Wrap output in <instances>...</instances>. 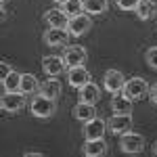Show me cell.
<instances>
[{"mask_svg": "<svg viewBox=\"0 0 157 157\" xmlns=\"http://www.w3.org/2000/svg\"><path fill=\"white\" fill-rule=\"evenodd\" d=\"M6 2H9V0H2V6H6Z\"/></svg>", "mask_w": 157, "mask_h": 157, "instance_id": "30", "label": "cell"}, {"mask_svg": "<svg viewBox=\"0 0 157 157\" xmlns=\"http://www.w3.org/2000/svg\"><path fill=\"white\" fill-rule=\"evenodd\" d=\"M124 84H126V78H124V73L120 69H109V71H105L103 86H105V90H109L111 94L121 92L124 90Z\"/></svg>", "mask_w": 157, "mask_h": 157, "instance_id": "9", "label": "cell"}, {"mask_svg": "<svg viewBox=\"0 0 157 157\" xmlns=\"http://www.w3.org/2000/svg\"><path fill=\"white\" fill-rule=\"evenodd\" d=\"M40 92L44 94V97H48V98H59L61 94V82L57 80V78H52V75H48V80H44L42 84H40Z\"/></svg>", "mask_w": 157, "mask_h": 157, "instance_id": "18", "label": "cell"}, {"mask_svg": "<svg viewBox=\"0 0 157 157\" xmlns=\"http://www.w3.org/2000/svg\"><path fill=\"white\" fill-rule=\"evenodd\" d=\"M67 21L69 17L63 9H50L44 13V23H48V27H67Z\"/></svg>", "mask_w": 157, "mask_h": 157, "instance_id": "15", "label": "cell"}, {"mask_svg": "<svg viewBox=\"0 0 157 157\" xmlns=\"http://www.w3.org/2000/svg\"><path fill=\"white\" fill-rule=\"evenodd\" d=\"M145 59H147V65L151 69H157V46H151V48L147 50Z\"/></svg>", "mask_w": 157, "mask_h": 157, "instance_id": "24", "label": "cell"}, {"mask_svg": "<svg viewBox=\"0 0 157 157\" xmlns=\"http://www.w3.org/2000/svg\"><path fill=\"white\" fill-rule=\"evenodd\" d=\"M65 69H67L65 59H61V57H57V55H48V57L42 59V71L46 73V75L57 78V75H61V73H65Z\"/></svg>", "mask_w": 157, "mask_h": 157, "instance_id": "10", "label": "cell"}, {"mask_svg": "<svg viewBox=\"0 0 157 157\" xmlns=\"http://www.w3.org/2000/svg\"><path fill=\"white\" fill-rule=\"evenodd\" d=\"M29 111L40 117V120H46V117H52L55 115V111H57V103H55V98H48L44 97L42 92H38L34 94V98L29 101Z\"/></svg>", "mask_w": 157, "mask_h": 157, "instance_id": "1", "label": "cell"}, {"mask_svg": "<svg viewBox=\"0 0 157 157\" xmlns=\"http://www.w3.org/2000/svg\"><path fill=\"white\" fill-rule=\"evenodd\" d=\"M63 59L67 63V67H78V65H84L88 59V50L80 44H71L63 50Z\"/></svg>", "mask_w": 157, "mask_h": 157, "instance_id": "6", "label": "cell"}, {"mask_svg": "<svg viewBox=\"0 0 157 157\" xmlns=\"http://www.w3.org/2000/svg\"><path fill=\"white\" fill-rule=\"evenodd\" d=\"M90 27H92V19H90L88 13H80L75 17H69V21H67V32L75 38H80V36H84L86 32H90Z\"/></svg>", "mask_w": 157, "mask_h": 157, "instance_id": "5", "label": "cell"}, {"mask_svg": "<svg viewBox=\"0 0 157 157\" xmlns=\"http://www.w3.org/2000/svg\"><path fill=\"white\" fill-rule=\"evenodd\" d=\"M67 82H69V86H73V88H82V86H86L88 82H90V71L86 69L84 65H78V67H69L67 69Z\"/></svg>", "mask_w": 157, "mask_h": 157, "instance_id": "11", "label": "cell"}, {"mask_svg": "<svg viewBox=\"0 0 157 157\" xmlns=\"http://www.w3.org/2000/svg\"><path fill=\"white\" fill-rule=\"evenodd\" d=\"M0 80H4V78H6V75H9V73L13 71V67L11 65H9V63H6V61H2V65H0Z\"/></svg>", "mask_w": 157, "mask_h": 157, "instance_id": "26", "label": "cell"}, {"mask_svg": "<svg viewBox=\"0 0 157 157\" xmlns=\"http://www.w3.org/2000/svg\"><path fill=\"white\" fill-rule=\"evenodd\" d=\"M69 36L71 34L67 32V27H48L44 32V42L48 46H65Z\"/></svg>", "mask_w": 157, "mask_h": 157, "instance_id": "12", "label": "cell"}, {"mask_svg": "<svg viewBox=\"0 0 157 157\" xmlns=\"http://www.w3.org/2000/svg\"><path fill=\"white\" fill-rule=\"evenodd\" d=\"M0 105L6 113H17L27 105V94L21 90H4V94L0 98Z\"/></svg>", "mask_w": 157, "mask_h": 157, "instance_id": "2", "label": "cell"}, {"mask_svg": "<svg viewBox=\"0 0 157 157\" xmlns=\"http://www.w3.org/2000/svg\"><path fill=\"white\" fill-rule=\"evenodd\" d=\"M120 149L124 151V153H130V155H134V153H140L143 149H145V136L138 132H126L121 134V140H120Z\"/></svg>", "mask_w": 157, "mask_h": 157, "instance_id": "4", "label": "cell"}, {"mask_svg": "<svg viewBox=\"0 0 157 157\" xmlns=\"http://www.w3.org/2000/svg\"><path fill=\"white\" fill-rule=\"evenodd\" d=\"M111 111L113 113H132V101L124 92H115L111 98Z\"/></svg>", "mask_w": 157, "mask_h": 157, "instance_id": "16", "label": "cell"}, {"mask_svg": "<svg viewBox=\"0 0 157 157\" xmlns=\"http://www.w3.org/2000/svg\"><path fill=\"white\" fill-rule=\"evenodd\" d=\"M121 92L130 98V101H140V98L147 97L149 84H147V80H143V78H130V80H126Z\"/></svg>", "mask_w": 157, "mask_h": 157, "instance_id": "3", "label": "cell"}, {"mask_svg": "<svg viewBox=\"0 0 157 157\" xmlns=\"http://www.w3.org/2000/svg\"><path fill=\"white\" fill-rule=\"evenodd\" d=\"M109 151L107 143L103 140V138H94V140H86L84 147H82V153H84L86 157H101L105 155Z\"/></svg>", "mask_w": 157, "mask_h": 157, "instance_id": "13", "label": "cell"}, {"mask_svg": "<svg viewBox=\"0 0 157 157\" xmlns=\"http://www.w3.org/2000/svg\"><path fill=\"white\" fill-rule=\"evenodd\" d=\"M134 13H136V17H138V19L147 21V19H151V17H153V13H155V2H153V0H140V2H138V6L134 9Z\"/></svg>", "mask_w": 157, "mask_h": 157, "instance_id": "21", "label": "cell"}, {"mask_svg": "<svg viewBox=\"0 0 157 157\" xmlns=\"http://www.w3.org/2000/svg\"><path fill=\"white\" fill-rule=\"evenodd\" d=\"M138 2L140 0H115V4L120 6L121 11H134L138 6Z\"/></svg>", "mask_w": 157, "mask_h": 157, "instance_id": "25", "label": "cell"}, {"mask_svg": "<svg viewBox=\"0 0 157 157\" xmlns=\"http://www.w3.org/2000/svg\"><path fill=\"white\" fill-rule=\"evenodd\" d=\"M19 90L25 92L27 97H32V94L40 92V84H38L36 75H32V73H23V75H21V86H19Z\"/></svg>", "mask_w": 157, "mask_h": 157, "instance_id": "19", "label": "cell"}, {"mask_svg": "<svg viewBox=\"0 0 157 157\" xmlns=\"http://www.w3.org/2000/svg\"><path fill=\"white\" fill-rule=\"evenodd\" d=\"M73 117H75L78 121H82V124H86V121H90L92 117H97V109H94L92 103L80 101V103L73 107Z\"/></svg>", "mask_w": 157, "mask_h": 157, "instance_id": "14", "label": "cell"}, {"mask_svg": "<svg viewBox=\"0 0 157 157\" xmlns=\"http://www.w3.org/2000/svg\"><path fill=\"white\" fill-rule=\"evenodd\" d=\"M153 153L157 155V140H155V145H153Z\"/></svg>", "mask_w": 157, "mask_h": 157, "instance_id": "28", "label": "cell"}, {"mask_svg": "<svg viewBox=\"0 0 157 157\" xmlns=\"http://www.w3.org/2000/svg\"><path fill=\"white\" fill-rule=\"evenodd\" d=\"M61 6H63V11H65L67 17H75V15L84 13V2H82V0H67V2H63Z\"/></svg>", "mask_w": 157, "mask_h": 157, "instance_id": "23", "label": "cell"}, {"mask_svg": "<svg viewBox=\"0 0 157 157\" xmlns=\"http://www.w3.org/2000/svg\"><path fill=\"white\" fill-rule=\"evenodd\" d=\"M149 97H151V101L157 105V84H153L151 88H149Z\"/></svg>", "mask_w": 157, "mask_h": 157, "instance_id": "27", "label": "cell"}, {"mask_svg": "<svg viewBox=\"0 0 157 157\" xmlns=\"http://www.w3.org/2000/svg\"><path fill=\"white\" fill-rule=\"evenodd\" d=\"M78 92H80V101H84V103H92V105H97V101L101 98V88H98L94 82H88V84L82 86Z\"/></svg>", "mask_w": 157, "mask_h": 157, "instance_id": "17", "label": "cell"}, {"mask_svg": "<svg viewBox=\"0 0 157 157\" xmlns=\"http://www.w3.org/2000/svg\"><path fill=\"white\" fill-rule=\"evenodd\" d=\"M52 2H57V4H63V2H67V0H52Z\"/></svg>", "mask_w": 157, "mask_h": 157, "instance_id": "29", "label": "cell"}, {"mask_svg": "<svg viewBox=\"0 0 157 157\" xmlns=\"http://www.w3.org/2000/svg\"><path fill=\"white\" fill-rule=\"evenodd\" d=\"M107 126L113 134H126L132 128V113H113L107 120Z\"/></svg>", "mask_w": 157, "mask_h": 157, "instance_id": "7", "label": "cell"}, {"mask_svg": "<svg viewBox=\"0 0 157 157\" xmlns=\"http://www.w3.org/2000/svg\"><path fill=\"white\" fill-rule=\"evenodd\" d=\"M107 128H109V126H107V121H105V120H101V117H92L90 121H86V124H84L82 134H84L86 140H94V138H103Z\"/></svg>", "mask_w": 157, "mask_h": 157, "instance_id": "8", "label": "cell"}, {"mask_svg": "<svg viewBox=\"0 0 157 157\" xmlns=\"http://www.w3.org/2000/svg\"><path fill=\"white\" fill-rule=\"evenodd\" d=\"M21 75H23V73L13 69V71L2 80V88H4V90H19V86H21Z\"/></svg>", "mask_w": 157, "mask_h": 157, "instance_id": "22", "label": "cell"}, {"mask_svg": "<svg viewBox=\"0 0 157 157\" xmlns=\"http://www.w3.org/2000/svg\"><path fill=\"white\" fill-rule=\"evenodd\" d=\"M84 2V13L88 15H103L109 6V0H82Z\"/></svg>", "mask_w": 157, "mask_h": 157, "instance_id": "20", "label": "cell"}]
</instances>
